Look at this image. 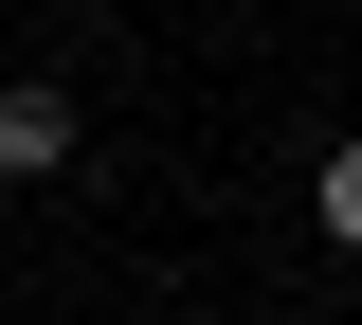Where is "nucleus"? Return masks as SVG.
I'll use <instances>...</instances> for the list:
<instances>
[{
    "label": "nucleus",
    "mask_w": 362,
    "mask_h": 325,
    "mask_svg": "<svg viewBox=\"0 0 362 325\" xmlns=\"http://www.w3.org/2000/svg\"><path fill=\"white\" fill-rule=\"evenodd\" d=\"M73 163V91H0V181H54Z\"/></svg>",
    "instance_id": "nucleus-1"
},
{
    "label": "nucleus",
    "mask_w": 362,
    "mask_h": 325,
    "mask_svg": "<svg viewBox=\"0 0 362 325\" xmlns=\"http://www.w3.org/2000/svg\"><path fill=\"white\" fill-rule=\"evenodd\" d=\"M308 199H326V235L362 253V145H326V181H308Z\"/></svg>",
    "instance_id": "nucleus-2"
}]
</instances>
